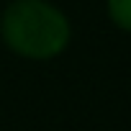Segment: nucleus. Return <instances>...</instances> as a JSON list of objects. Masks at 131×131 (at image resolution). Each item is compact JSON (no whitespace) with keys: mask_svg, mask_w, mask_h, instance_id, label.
I'll return each mask as SVG.
<instances>
[{"mask_svg":"<svg viewBox=\"0 0 131 131\" xmlns=\"http://www.w3.org/2000/svg\"><path fill=\"white\" fill-rule=\"evenodd\" d=\"M0 39L21 59L49 62L67 51L72 23L49 0H10L0 13Z\"/></svg>","mask_w":131,"mask_h":131,"instance_id":"obj_1","label":"nucleus"},{"mask_svg":"<svg viewBox=\"0 0 131 131\" xmlns=\"http://www.w3.org/2000/svg\"><path fill=\"white\" fill-rule=\"evenodd\" d=\"M105 13L118 31L131 34V0H105Z\"/></svg>","mask_w":131,"mask_h":131,"instance_id":"obj_2","label":"nucleus"}]
</instances>
